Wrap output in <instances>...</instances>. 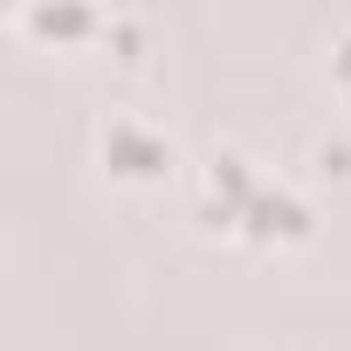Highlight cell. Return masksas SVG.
<instances>
[{"label": "cell", "mask_w": 351, "mask_h": 351, "mask_svg": "<svg viewBox=\"0 0 351 351\" xmlns=\"http://www.w3.org/2000/svg\"><path fill=\"white\" fill-rule=\"evenodd\" d=\"M97 152H104V165L117 180H165L172 172V138L158 124H145V117H110L97 131Z\"/></svg>", "instance_id": "6da1fadb"}]
</instances>
